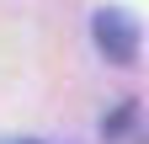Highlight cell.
I'll list each match as a JSON object with an SVG mask.
<instances>
[{"instance_id": "obj_1", "label": "cell", "mask_w": 149, "mask_h": 144, "mask_svg": "<svg viewBox=\"0 0 149 144\" xmlns=\"http://www.w3.org/2000/svg\"><path fill=\"white\" fill-rule=\"evenodd\" d=\"M91 38H96V48L107 53L112 64H139V43H144V32H139V22H133L128 11L101 6L96 16H91Z\"/></svg>"}, {"instance_id": "obj_2", "label": "cell", "mask_w": 149, "mask_h": 144, "mask_svg": "<svg viewBox=\"0 0 149 144\" xmlns=\"http://www.w3.org/2000/svg\"><path fill=\"white\" fill-rule=\"evenodd\" d=\"M0 144H43V139H0Z\"/></svg>"}]
</instances>
